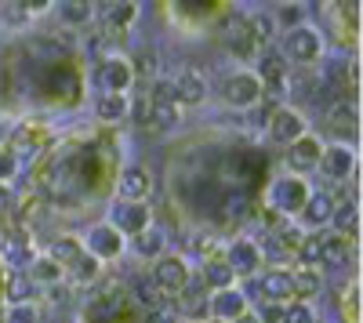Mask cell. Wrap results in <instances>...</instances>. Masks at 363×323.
<instances>
[{
	"instance_id": "obj_49",
	"label": "cell",
	"mask_w": 363,
	"mask_h": 323,
	"mask_svg": "<svg viewBox=\"0 0 363 323\" xmlns=\"http://www.w3.org/2000/svg\"><path fill=\"white\" fill-rule=\"evenodd\" d=\"M8 200H11V189H8V186H0V208H4Z\"/></svg>"
},
{
	"instance_id": "obj_7",
	"label": "cell",
	"mask_w": 363,
	"mask_h": 323,
	"mask_svg": "<svg viewBox=\"0 0 363 323\" xmlns=\"http://www.w3.org/2000/svg\"><path fill=\"white\" fill-rule=\"evenodd\" d=\"M269 135L277 138L280 145H291V142H298L301 135H309V124H306V116H301L298 109L284 106V109L272 113V120H269Z\"/></svg>"
},
{
	"instance_id": "obj_12",
	"label": "cell",
	"mask_w": 363,
	"mask_h": 323,
	"mask_svg": "<svg viewBox=\"0 0 363 323\" xmlns=\"http://www.w3.org/2000/svg\"><path fill=\"white\" fill-rule=\"evenodd\" d=\"M120 193H124L128 203L145 200L149 193H153V174H149L145 167H128L124 174H120Z\"/></svg>"
},
{
	"instance_id": "obj_23",
	"label": "cell",
	"mask_w": 363,
	"mask_h": 323,
	"mask_svg": "<svg viewBox=\"0 0 363 323\" xmlns=\"http://www.w3.org/2000/svg\"><path fill=\"white\" fill-rule=\"evenodd\" d=\"M178 120H182L178 106H153V102H149V116H145V128H149V131H157V135L174 131Z\"/></svg>"
},
{
	"instance_id": "obj_25",
	"label": "cell",
	"mask_w": 363,
	"mask_h": 323,
	"mask_svg": "<svg viewBox=\"0 0 363 323\" xmlns=\"http://www.w3.org/2000/svg\"><path fill=\"white\" fill-rule=\"evenodd\" d=\"M233 269L225 266V261L222 258H207L203 261V283H211V287H215V290H225V287H233Z\"/></svg>"
},
{
	"instance_id": "obj_13",
	"label": "cell",
	"mask_w": 363,
	"mask_h": 323,
	"mask_svg": "<svg viewBox=\"0 0 363 323\" xmlns=\"http://www.w3.org/2000/svg\"><path fill=\"white\" fill-rule=\"evenodd\" d=\"M149 225H153V218H149L145 200H138V203H124V208H120V215H116V229L124 232V237H138V232L149 229Z\"/></svg>"
},
{
	"instance_id": "obj_20",
	"label": "cell",
	"mask_w": 363,
	"mask_h": 323,
	"mask_svg": "<svg viewBox=\"0 0 363 323\" xmlns=\"http://www.w3.org/2000/svg\"><path fill=\"white\" fill-rule=\"evenodd\" d=\"M58 18L66 26H87L95 18V0H58Z\"/></svg>"
},
{
	"instance_id": "obj_15",
	"label": "cell",
	"mask_w": 363,
	"mask_h": 323,
	"mask_svg": "<svg viewBox=\"0 0 363 323\" xmlns=\"http://www.w3.org/2000/svg\"><path fill=\"white\" fill-rule=\"evenodd\" d=\"M255 76L262 80V87H265V84H269V87H284L287 76H291V66H287V58H284L280 51H269V55H262V69H258Z\"/></svg>"
},
{
	"instance_id": "obj_24",
	"label": "cell",
	"mask_w": 363,
	"mask_h": 323,
	"mask_svg": "<svg viewBox=\"0 0 363 323\" xmlns=\"http://www.w3.org/2000/svg\"><path fill=\"white\" fill-rule=\"evenodd\" d=\"M66 269H69V280H73V283H95L99 273H102V261H99L95 254H87V251H84L77 261H69Z\"/></svg>"
},
{
	"instance_id": "obj_33",
	"label": "cell",
	"mask_w": 363,
	"mask_h": 323,
	"mask_svg": "<svg viewBox=\"0 0 363 323\" xmlns=\"http://www.w3.org/2000/svg\"><path fill=\"white\" fill-rule=\"evenodd\" d=\"M244 22H247V33H251V44H255V47L272 40V29H277V26H272L269 15H251V18H244Z\"/></svg>"
},
{
	"instance_id": "obj_17",
	"label": "cell",
	"mask_w": 363,
	"mask_h": 323,
	"mask_svg": "<svg viewBox=\"0 0 363 323\" xmlns=\"http://www.w3.org/2000/svg\"><path fill=\"white\" fill-rule=\"evenodd\" d=\"M258 290H262L265 302H287L291 298V273L287 269H269L258 280Z\"/></svg>"
},
{
	"instance_id": "obj_26",
	"label": "cell",
	"mask_w": 363,
	"mask_h": 323,
	"mask_svg": "<svg viewBox=\"0 0 363 323\" xmlns=\"http://www.w3.org/2000/svg\"><path fill=\"white\" fill-rule=\"evenodd\" d=\"M80 254H84V244H80L77 237H58V240L51 244V254H48V258H51V261H58V266L66 269L69 261H77Z\"/></svg>"
},
{
	"instance_id": "obj_47",
	"label": "cell",
	"mask_w": 363,
	"mask_h": 323,
	"mask_svg": "<svg viewBox=\"0 0 363 323\" xmlns=\"http://www.w3.org/2000/svg\"><path fill=\"white\" fill-rule=\"evenodd\" d=\"M262 218H265V225H269V229H272V232H277V229H280V225H284V222H280V218H284V215H280V211H272V208H269V211H265V215H262Z\"/></svg>"
},
{
	"instance_id": "obj_18",
	"label": "cell",
	"mask_w": 363,
	"mask_h": 323,
	"mask_svg": "<svg viewBox=\"0 0 363 323\" xmlns=\"http://www.w3.org/2000/svg\"><path fill=\"white\" fill-rule=\"evenodd\" d=\"M301 218H306L309 225H327L330 222V215H335V200H330L327 193H309V200L301 203V211H298Z\"/></svg>"
},
{
	"instance_id": "obj_8",
	"label": "cell",
	"mask_w": 363,
	"mask_h": 323,
	"mask_svg": "<svg viewBox=\"0 0 363 323\" xmlns=\"http://www.w3.org/2000/svg\"><path fill=\"white\" fill-rule=\"evenodd\" d=\"M222 261L233 269V276H255V273H258V261H262V251H258L255 240L240 237V240L229 244V251H225Z\"/></svg>"
},
{
	"instance_id": "obj_4",
	"label": "cell",
	"mask_w": 363,
	"mask_h": 323,
	"mask_svg": "<svg viewBox=\"0 0 363 323\" xmlns=\"http://www.w3.org/2000/svg\"><path fill=\"white\" fill-rule=\"evenodd\" d=\"M153 280H157V287L164 290V298H174V295H182V290L189 287V266H186L182 258L167 254V258H160V261H157Z\"/></svg>"
},
{
	"instance_id": "obj_35",
	"label": "cell",
	"mask_w": 363,
	"mask_h": 323,
	"mask_svg": "<svg viewBox=\"0 0 363 323\" xmlns=\"http://www.w3.org/2000/svg\"><path fill=\"white\" fill-rule=\"evenodd\" d=\"M327 124L335 128V131H342V135H349V131H356V109L352 106H335L330 109V116H327Z\"/></svg>"
},
{
	"instance_id": "obj_38",
	"label": "cell",
	"mask_w": 363,
	"mask_h": 323,
	"mask_svg": "<svg viewBox=\"0 0 363 323\" xmlns=\"http://www.w3.org/2000/svg\"><path fill=\"white\" fill-rule=\"evenodd\" d=\"M153 106H178V91H174V80H157L153 84Z\"/></svg>"
},
{
	"instance_id": "obj_39",
	"label": "cell",
	"mask_w": 363,
	"mask_h": 323,
	"mask_svg": "<svg viewBox=\"0 0 363 323\" xmlns=\"http://www.w3.org/2000/svg\"><path fill=\"white\" fill-rule=\"evenodd\" d=\"M280 323H316V319H313V309L306 302H291V305H284V319Z\"/></svg>"
},
{
	"instance_id": "obj_1",
	"label": "cell",
	"mask_w": 363,
	"mask_h": 323,
	"mask_svg": "<svg viewBox=\"0 0 363 323\" xmlns=\"http://www.w3.org/2000/svg\"><path fill=\"white\" fill-rule=\"evenodd\" d=\"M284 47H287L284 58H291V62H298V66H313V62H320V55H323V37L316 33L313 26H298V29H287Z\"/></svg>"
},
{
	"instance_id": "obj_21",
	"label": "cell",
	"mask_w": 363,
	"mask_h": 323,
	"mask_svg": "<svg viewBox=\"0 0 363 323\" xmlns=\"http://www.w3.org/2000/svg\"><path fill=\"white\" fill-rule=\"evenodd\" d=\"M135 18H138L135 0H113V4L106 8V29H116V33H124Z\"/></svg>"
},
{
	"instance_id": "obj_28",
	"label": "cell",
	"mask_w": 363,
	"mask_h": 323,
	"mask_svg": "<svg viewBox=\"0 0 363 323\" xmlns=\"http://www.w3.org/2000/svg\"><path fill=\"white\" fill-rule=\"evenodd\" d=\"M40 142H44V128H37V124H18V128L11 131V153H15V149H37Z\"/></svg>"
},
{
	"instance_id": "obj_50",
	"label": "cell",
	"mask_w": 363,
	"mask_h": 323,
	"mask_svg": "<svg viewBox=\"0 0 363 323\" xmlns=\"http://www.w3.org/2000/svg\"><path fill=\"white\" fill-rule=\"evenodd\" d=\"M280 4H298V0H280Z\"/></svg>"
},
{
	"instance_id": "obj_11",
	"label": "cell",
	"mask_w": 363,
	"mask_h": 323,
	"mask_svg": "<svg viewBox=\"0 0 363 323\" xmlns=\"http://www.w3.org/2000/svg\"><path fill=\"white\" fill-rule=\"evenodd\" d=\"M287 149H291V167H298V171H313V167H320L323 142H320L316 135H301L298 142L287 145Z\"/></svg>"
},
{
	"instance_id": "obj_36",
	"label": "cell",
	"mask_w": 363,
	"mask_h": 323,
	"mask_svg": "<svg viewBox=\"0 0 363 323\" xmlns=\"http://www.w3.org/2000/svg\"><path fill=\"white\" fill-rule=\"evenodd\" d=\"M301 240H306V232H301L298 225H280V229H277V240H272V244H277L284 254H294V251L301 247Z\"/></svg>"
},
{
	"instance_id": "obj_19",
	"label": "cell",
	"mask_w": 363,
	"mask_h": 323,
	"mask_svg": "<svg viewBox=\"0 0 363 323\" xmlns=\"http://www.w3.org/2000/svg\"><path fill=\"white\" fill-rule=\"evenodd\" d=\"M95 113H99V120H102V124H120V120H124V116L131 113V102H128V95H113V91H106V95L99 98Z\"/></svg>"
},
{
	"instance_id": "obj_48",
	"label": "cell",
	"mask_w": 363,
	"mask_h": 323,
	"mask_svg": "<svg viewBox=\"0 0 363 323\" xmlns=\"http://www.w3.org/2000/svg\"><path fill=\"white\" fill-rule=\"evenodd\" d=\"M233 323H262L255 312H244V316H240V319H233Z\"/></svg>"
},
{
	"instance_id": "obj_43",
	"label": "cell",
	"mask_w": 363,
	"mask_h": 323,
	"mask_svg": "<svg viewBox=\"0 0 363 323\" xmlns=\"http://www.w3.org/2000/svg\"><path fill=\"white\" fill-rule=\"evenodd\" d=\"M262 323H280L284 319V302H265L262 305V312H255Z\"/></svg>"
},
{
	"instance_id": "obj_27",
	"label": "cell",
	"mask_w": 363,
	"mask_h": 323,
	"mask_svg": "<svg viewBox=\"0 0 363 323\" xmlns=\"http://www.w3.org/2000/svg\"><path fill=\"white\" fill-rule=\"evenodd\" d=\"M29 280L51 287V283L62 280V266H58V261H51V258H33V261H29Z\"/></svg>"
},
{
	"instance_id": "obj_46",
	"label": "cell",
	"mask_w": 363,
	"mask_h": 323,
	"mask_svg": "<svg viewBox=\"0 0 363 323\" xmlns=\"http://www.w3.org/2000/svg\"><path fill=\"white\" fill-rule=\"evenodd\" d=\"M138 69L153 73V69H157V55H153V51H142V55H138Z\"/></svg>"
},
{
	"instance_id": "obj_16",
	"label": "cell",
	"mask_w": 363,
	"mask_h": 323,
	"mask_svg": "<svg viewBox=\"0 0 363 323\" xmlns=\"http://www.w3.org/2000/svg\"><path fill=\"white\" fill-rule=\"evenodd\" d=\"M174 91H178V106H196L207 95V80L196 69H186V73L174 80Z\"/></svg>"
},
{
	"instance_id": "obj_40",
	"label": "cell",
	"mask_w": 363,
	"mask_h": 323,
	"mask_svg": "<svg viewBox=\"0 0 363 323\" xmlns=\"http://www.w3.org/2000/svg\"><path fill=\"white\" fill-rule=\"evenodd\" d=\"M301 18H306L301 4H280V11H277V22H280L284 29H298V26H301Z\"/></svg>"
},
{
	"instance_id": "obj_2",
	"label": "cell",
	"mask_w": 363,
	"mask_h": 323,
	"mask_svg": "<svg viewBox=\"0 0 363 323\" xmlns=\"http://www.w3.org/2000/svg\"><path fill=\"white\" fill-rule=\"evenodd\" d=\"M309 182L301 178V174H284V178L272 182V211L280 215H298L301 203L309 200Z\"/></svg>"
},
{
	"instance_id": "obj_6",
	"label": "cell",
	"mask_w": 363,
	"mask_h": 323,
	"mask_svg": "<svg viewBox=\"0 0 363 323\" xmlns=\"http://www.w3.org/2000/svg\"><path fill=\"white\" fill-rule=\"evenodd\" d=\"M87 254H95L99 261H113L124 254V232H120L116 225H95L87 237Z\"/></svg>"
},
{
	"instance_id": "obj_5",
	"label": "cell",
	"mask_w": 363,
	"mask_h": 323,
	"mask_svg": "<svg viewBox=\"0 0 363 323\" xmlns=\"http://www.w3.org/2000/svg\"><path fill=\"white\" fill-rule=\"evenodd\" d=\"M207 312L215 316L218 323H233V319H240L244 312H251L247 309V295H244V290H236V287L215 290V295L207 298Z\"/></svg>"
},
{
	"instance_id": "obj_34",
	"label": "cell",
	"mask_w": 363,
	"mask_h": 323,
	"mask_svg": "<svg viewBox=\"0 0 363 323\" xmlns=\"http://www.w3.org/2000/svg\"><path fill=\"white\" fill-rule=\"evenodd\" d=\"M330 222H335V229L342 232H356L359 229V211H356V203H342V208H335V215H330Z\"/></svg>"
},
{
	"instance_id": "obj_9",
	"label": "cell",
	"mask_w": 363,
	"mask_h": 323,
	"mask_svg": "<svg viewBox=\"0 0 363 323\" xmlns=\"http://www.w3.org/2000/svg\"><path fill=\"white\" fill-rule=\"evenodd\" d=\"M99 80H102L106 91H113V95H128V87L135 84V66L128 62V58H120V55L102 58V66H99Z\"/></svg>"
},
{
	"instance_id": "obj_3",
	"label": "cell",
	"mask_w": 363,
	"mask_h": 323,
	"mask_svg": "<svg viewBox=\"0 0 363 323\" xmlns=\"http://www.w3.org/2000/svg\"><path fill=\"white\" fill-rule=\"evenodd\" d=\"M262 80L251 73V69H240V73H233L229 80H225V87H222V95H225V102L233 106V109H251V106H258V98H262Z\"/></svg>"
},
{
	"instance_id": "obj_44",
	"label": "cell",
	"mask_w": 363,
	"mask_h": 323,
	"mask_svg": "<svg viewBox=\"0 0 363 323\" xmlns=\"http://www.w3.org/2000/svg\"><path fill=\"white\" fill-rule=\"evenodd\" d=\"M145 323H174V312L171 309H153L145 316Z\"/></svg>"
},
{
	"instance_id": "obj_30",
	"label": "cell",
	"mask_w": 363,
	"mask_h": 323,
	"mask_svg": "<svg viewBox=\"0 0 363 323\" xmlns=\"http://www.w3.org/2000/svg\"><path fill=\"white\" fill-rule=\"evenodd\" d=\"M225 40L233 44L236 55H251L255 44H251V33H247V22L244 18H233V26H225Z\"/></svg>"
},
{
	"instance_id": "obj_10",
	"label": "cell",
	"mask_w": 363,
	"mask_h": 323,
	"mask_svg": "<svg viewBox=\"0 0 363 323\" xmlns=\"http://www.w3.org/2000/svg\"><path fill=\"white\" fill-rule=\"evenodd\" d=\"M320 171L327 174V178L342 182V178H349V174L356 171V153L349 149L345 142H338V145H323V153H320Z\"/></svg>"
},
{
	"instance_id": "obj_31",
	"label": "cell",
	"mask_w": 363,
	"mask_h": 323,
	"mask_svg": "<svg viewBox=\"0 0 363 323\" xmlns=\"http://www.w3.org/2000/svg\"><path fill=\"white\" fill-rule=\"evenodd\" d=\"M29 298H33V280H29V273H15L8 280V302L11 305H26Z\"/></svg>"
},
{
	"instance_id": "obj_42",
	"label": "cell",
	"mask_w": 363,
	"mask_h": 323,
	"mask_svg": "<svg viewBox=\"0 0 363 323\" xmlns=\"http://www.w3.org/2000/svg\"><path fill=\"white\" fill-rule=\"evenodd\" d=\"M4 323H40V312L26 302V305H15V309H11V316H8Z\"/></svg>"
},
{
	"instance_id": "obj_41",
	"label": "cell",
	"mask_w": 363,
	"mask_h": 323,
	"mask_svg": "<svg viewBox=\"0 0 363 323\" xmlns=\"http://www.w3.org/2000/svg\"><path fill=\"white\" fill-rule=\"evenodd\" d=\"M15 174H18V160H15V153H11V149H0V186H8Z\"/></svg>"
},
{
	"instance_id": "obj_29",
	"label": "cell",
	"mask_w": 363,
	"mask_h": 323,
	"mask_svg": "<svg viewBox=\"0 0 363 323\" xmlns=\"http://www.w3.org/2000/svg\"><path fill=\"white\" fill-rule=\"evenodd\" d=\"M135 295H138V302L153 312V309H164V290L157 287V280L153 276H142L138 283H135Z\"/></svg>"
},
{
	"instance_id": "obj_14",
	"label": "cell",
	"mask_w": 363,
	"mask_h": 323,
	"mask_svg": "<svg viewBox=\"0 0 363 323\" xmlns=\"http://www.w3.org/2000/svg\"><path fill=\"white\" fill-rule=\"evenodd\" d=\"M352 258V244L349 237H342V232H323V244H320V261H327V266H349Z\"/></svg>"
},
{
	"instance_id": "obj_45",
	"label": "cell",
	"mask_w": 363,
	"mask_h": 323,
	"mask_svg": "<svg viewBox=\"0 0 363 323\" xmlns=\"http://www.w3.org/2000/svg\"><path fill=\"white\" fill-rule=\"evenodd\" d=\"M22 11H48L51 8V0H18Z\"/></svg>"
},
{
	"instance_id": "obj_32",
	"label": "cell",
	"mask_w": 363,
	"mask_h": 323,
	"mask_svg": "<svg viewBox=\"0 0 363 323\" xmlns=\"http://www.w3.org/2000/svg\"><path fill=\"white\" fill-rule=\"evenodd\" d=\"M135 240H138V254H142V258H157V254L164 251V232H160L157 225L142 229Z\"/></svg>"
},
{
	"instance_id": "obj_22",
	"label": "cell",
	"mask_w": 363,
	"mask_h": 323,
	"mask_svg": "<svg viewBox=\"0 0 363 323\" xmlns=\"http://www.w3.org/2000/svg\"><path fill=\"white\" fill-rule=\"evenodd\" d=\"M320 287H323V280H320L316 269L291 273V295H294V302H309V298H316V295H320Z\"/></svg>"
},
{
	"instance_id": "obj_51",
	"label": "cell",
	"mask_w": 363,
	"mask_h": 323,
	"mask_svg": "<svg viewBox=\"0 0 363 323\" xmlns=\"http://www.w3.org/2000/svg\"><path fill=\"white\" fill-rule=\"evenodd\" d=\"M215 323H218V319H215Z\"/></svg>"
},
{
	"instance_id": "obj_37",
	"label": "cell",
	"mask_w": 363,
	"mask_h": 323,
	"mask_svg": "<svg viewBox=\"0 0 363 323\" xmlns=\"http://www.w3.org/2000/svg\"><path fill=\"white\" fill-rule=\"evenodd\" d=\"M320 244H323V232H309V237L301 240V247L294 251L301 261H306V269H313L316 261H320Z\"/></svg>"
}]
</instances>
